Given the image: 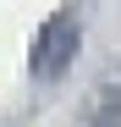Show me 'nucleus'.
<instances>
[{
	"mask_svg": "<svg viewBox=\"0 0 121 127\" xmlns=\"http://www.w3.org/2000/svg\"><path fill=\"white\" fill-rule=\"evenodd\" d=\"M77 50H83V22H77V11L60 6L50 22L33 33V77H39V83L66 77V66L77 61Z\"/></svg>",
	"mask_w": 121,
	"mask_h": 127,
	"instance_id": "1",
	"label": "nucleus"
},
{
	"mask_svg": "<svg viewBox=\"0 0 121 127\" xmlns=\"http://www.w3.org/2000/svg\"><path fill=\"white\" fill-rule=\"evenodd\" d=\"M88 122H94V127L121 122V77H110V83H99V89H94V99H88Z\"/></svg>",
	"mask_w": 121,
	"mask_h": 127,
	"instance_id": "2",
	"label": "nucleus"
},
{
	"mask_svg": "<svg viewBox=\"0 0 121 127\" xmlns=\"http://www.w3.org/2000/svg\"><path fill=\"white\" fill-rule=\"evenodd\" d=\"M105 127H121V122H105Z\"/></svg>",
	"mask_w": 121,
	"mask_h": 127,
	"instance_id": "3",
	"label": "nucleus"
}]
</instances>
